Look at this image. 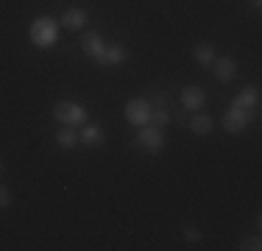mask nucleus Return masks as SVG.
Segmentation results:
<instances>
[{
    "label": "nucleus",
    "mask_w": 262,
    "mask_h": 251,
    "mask_svg": "<svg viewBox=\"0 0 262 251\" xmlns=\"http://www.w3.org/2000/svg\"><path fill=\"white\" fill-rule=\"evenodd\" d=\"M28 36L36 48L56 45V39H59V20H53V17H36V20L31 23Z\"/></svg>",
    "instance_id": "nucleus-1"
},
{
    "label": "nucleus",
    "mask_w": 262,
    "mask_h": 251,
    "mask_svg": "<svg viewBox=\"0 0 262 251\" xmlns=\"http://www.w3.org/2000/svg\"><path fill=\"white\" fill-rule=\"evenodd\" d=\"M53 117L59 120L61 126H84L90 120V112H86L84 103H78V100H59V103L53 106Z\"/></svg>",
    "instance_id": "nucleus-2"
},
{
    "label": "nucleus",
    "mask_w": 262,
    "mask_h": 251,
    "mask_svg": "<svg viewBox=\"0 0 262 251\" xmlns=\"http://www.w3.org/2000/svg\"><path fill=\"white\" fill-rule=\"evenodd\" d=\"M126 120L131 123V126H148L151 123V112H154V103L151 100H145V98H131L128 103H126Z\"/></svg>",
    "instance_id": "nucleus-3"
},
{
    "label": "nucleus",
    "mask_w": 262,
    "mask_h": 251,
    "mask_svg": "<svg viewBox=\"0 0 262 251\" xmlns=\"http://www.w3.org/2000/svg\"><path fill=\"white\" fill-rule=\"evenodd\" d=\"M137 142L145 151H151V154H159L165 148V134H162L159 126H142V131L137 134Z\"/></svg>",
    "instance_id": "nucleus-4"
},
{
    "label": "nucleus",
    "mask_w": 262,
    "mask_h": 251,
    "mask_svg": "<svg viewBox=\"0 0 262 251\" xmlns=\"http://www.w3.org/2000/svg\"><path fill=\"white\" fill-rule=\"evenodd\" d=\"M251 117H254V112H243V109H234L232 106V109L223 115V129H226L229 134H240V131L251 123Z\"/></svg>",
    "instance_id": "nucleus-5"
},
{
    "label": "nucleus",
    "mask_w": 262,
    "mask_h": 251,
    "mask_svg": "<svg viewBox=\"0 0 262 251\" xmlns=\"http://www.w3.org/2000/svg\"><path fill=\"white\" fill-rule=\"evenodd\" d=\"M232 106L234 109H243V112H257L259 109V90L257 87H243L234 95Z\"/></svg>",
    "instance_id": "nucleus-6"
},
{
    "label": "nucleus",
    "mask_w": 262,
    "mask_h": 251,
    "mask_svg": "<svg viewBox=\"0 0 262 251\" xmlns=\"http://www.w3.org/2000/svg\"><path fill=\"white\" fill-rule=\"evenodd\" d=\"M106 48H109V42H106L101 34H95V31L84 34V39H81V50H84L86 56H92L95 61H101V56L106 53Z\"/></svg>",
    "instance_id": "nucleus-7"
},
{
    "label": "nucleus",
    "mask_w": 262,
    "mask_h": 251,
    "mask_svg": "<svg viewBox=\"0 0 262 251\" xmlns=\"http://www.w3.org/2000/svg\"><path fill=\"white\" fill-rule=\"evenodd\" d=\"M212 73H215L217 81H223V84H229V81L237 78V61L232 59V56H223V59H215L212 61Z\"/></svg>",
    "instance_id": "nucleus-8"
},
{
    "label": "nucleus",
    "mask_w": 262,
    "mask_h": 251,
    "mask_svg": "<svg viewBox=\"0 0 262 251\" xmlns=\"http://www.w3.org/2000/svg\"><path fill=\"white\" fill-rule=\"evenodd\" d=\"M78 142H84L86 148H98V145H103V142H106V134H103L101 126L84 123V126H81V131H78Z\"/></svg>",
    "instance_id": "nucleus-9"
},
{
    "label": "nucleus",
    "mask_w": 262,
    "mask_h": 251,
    "mask_svg": "<svg viewBox=\"0 0 262 251\" xmlns=\"http://www.w3.org/2000/svg\"><path fill=\"white\" fill-rule=\"evenodd\" d=\"M204 103H207V92H204L201 87L190 84V87H184V90H182V106H184V109L198 112Z\"/></svg>",
    "instance_id": "nucleus-10"
},
{
    "label": "nucleus",
    "mask_w": 262,
    "mask_h": 251,
    "mask_svg": "<svg viewBox=\"0 0 262 251\" xmlns=\"http://www.w3.org/2000/svg\"><path fill=\"white\" fill-rule=\"evenodd\" d=\"M61 25H67V28L73 31H81L86 23H90V14H86V9H81V6H76V9H67L64 14H61Z\"/></svg>",
    "instance_id": "nucleus-11"
},
{
    "label": "nucleus",
    "mask_w": 262,
    "mask_h": 251,
    "mask_svg": "<svg viewBox=\"0 0 262 251\" xmlns=\"http://www.w3.org/2000/svg\"><path fill=\"white\" fill-rule=\"evenodd\" d=\"M126 59H128V50L123 45H117V42H112V45L106 48V53L101 56L98 65H101V67H117V65H123Z\"/></svg>",
    "instance_id": "nucleus-12"
},
{
    "label": "nucleus",
    "mask_w": 262,
    "mask_h": 251,
    "mask_svg": "<svg viewBox=\"0 0 262 251\" xmlns=\"http://www.w3.org/2000/svg\"><path fill=\"white\" fill-rule=\"evenodd\" d=\"M192 59H195L201 67H209L212 61L217 59V56H215V45H209V42H198V45L192 48Z\"/></svg>",
    "instance_id": "nucleus-13"
},
{
    "label": "nucleus",
    "mask_w": 262,
    "mask_h": 251,
    "mask_svg": "<svg viewBox=\"0 0 262 251\" xmlns=\"http://www.w3.org/2000/svg\"><path fill=\"white\" fill-rule=\"evenodd\" d=\"M56 145H59V148L78 145V131L73 129V126H61V129L56 131Z\"/></svg>",
    "instance_id": "nucleus-14"
},
{
    "label": "nucleus",
    "mask_w": 262,
    "mask_h": 251,
    "mask_svg": "<svg viewBox=\"0 0 262 251\" xmlns=\"http://www.w3.org/2000/svg\"><path fill=\"white\" fill-rule=\"evenodd\" d=\"M212 126H215V123H212V117L209 115H201V112H195V115H192L190 117V129H192V134H209V131H212Z\"/></svg>",
    "instance_id": "nucleus-15"
},
{
    "label": "nucleus",
    "mask_w": 262,
    "mask_h": 251,
    "mask_svg": "<svg viewBox=\"0 0 262 251\" xmlns=\"http://www.w3.org/2000/svg\"><path fill=\"white\" fill-rule=\"evenodd\" d=\"M173 117H170V112H167V106H154V112H151V123H157L159 129L162 126H167Z\"/></svg>",
    "instance_id": "nucleus-16"
},
{
    "label": "nucleus",
    "mask_w": 262,
    "mask_h": 251,
    "mask_svg": "<svg viewBox=\"0 0 262 251\" xmlns=\"http://www.w3.org/2000/svg\"><path fill=\"white\" fill-rule=\"evenodd\" d=\"M259 248H262V240L257 235H254V237H243V240H240V251H259Z\"/></svg>",
    "instance_id": "nucleus-17"
},
{
    "label": "nucleus",
    "mask_w": 262,
    "mask_h": 251,
    "mask_svg": "<svg viewBox=\"0 0 262 251\" xmlns=\"http://www.w3.org/2000/svg\"><path fill=\"white\" fill-rule=\"evenodd\" d=\"M201 229H198V226H184V240L187 243H201Z\"/></svg>",
    "instance_id": "nucleus-18"
},
{
    "label": "nucleus",
    "mask_w": 262,
    "mask_h": 251,
    "mask_svg": "<svg viewBox=\"0 0 262 251\" xmlns=\"http://www.w3.org/2000/svg\"><path fill=\"white\" fill-rule=\"evenodd\" d=\"M11 206V193L6 184H0V210H9Z\"/></svg>",
    "instance_id": "nucleus-19"
},
{
    "label": "nucleus",
    "mask_w": 262,
    "mask_h": 251,
    "mask_svg": "<svg viewBox=\"0 0 262 251\" xmlns=\"http://www.w3.org/2000/svg\"><path fill=\"white\" fill-rule=\"evenodd\" d=\"M248 3H251L254 9H259V6H262V0H248Z\"/></svg>",
    "instance_id": "nucleus-20"
},
{
    "label": "nucleus",
    "mask_w": 262,
    "mask_h": 251,
    "mask_svg": "<svg viewBox=\"0 0 262 251\" xmlns=\"http://www.w3.org/2000/svg\"><path fill=\"white\" fill-rule=\"evenodd\" d=\"M3 171H6V162H3V156H0V176H3Z\"/></svg>",
    "instance_id": "nucleus-21"
}]
</instances>
